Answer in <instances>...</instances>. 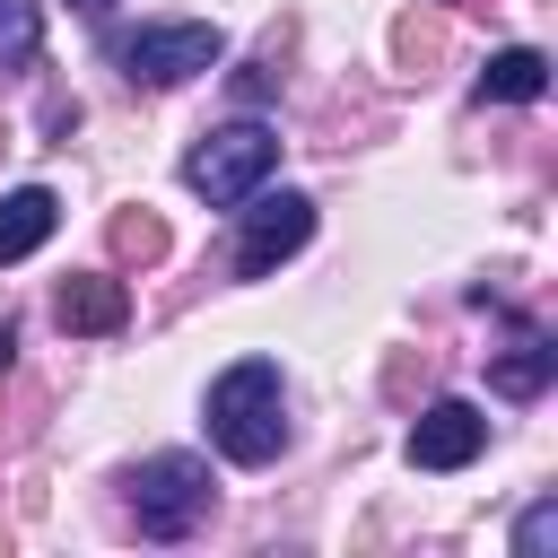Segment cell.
I'll return each mask as SVG.
<instances>
[{"instance_id":"cell-16","label":"cell","mask_w":558,"mask_h":558,"mask_svg":"<svg viewBox=\"0 0 558 558\" xmlns=\"http://www.w3.org/2000/svg\"><path fill=\"white\" fill-rule=\"evenodd\" d=\"M70 9H113V0H70Z\"/></svg>"},{"instance_id":"cell-13","label":"cell","mask_w":558,"mask_h":558,"mask_svg":"<svg viewBox=\"0 0 558 558\" xmlns=\"http://www.w3.org/2000/svg\"><path fill=\"white\" fill-rule=\"evenodd\" d=\"M113 253H140V262H157V253H166V227H157V218H113Z\"/></svg>"},{"instance_id":"cell-12","label":"cell","mask_w":558,"mask_h":558,"mask_svg":"<svg viewBox=\"0 0 558 558\" xmlns=\"http://www.w3.org/2000/svg\"><path fill=\"white\" fill-rule=\"evenodd\" d=\"M35 61V9L26 0H0V70Z\"/></svg>"},{"instance_id":"cell-11","label":"cell","mask_w":558,"mask_h":558,"mask_svg":"<svg viewBox=\"0 0 558 558\" xmlns=\"http://www.w3.org/2000/svg\"><path fill=\"white\" fill-rule=\"evenodd\" d=\"M549 549H558V497H532L514 523V558H549Z\"/></svg>"},{"instance_id":"cell-14","label":"cell","mask_w":558,"mask_h":558,"mask_svg":"<svg viewBox=\"0 0 558 558\" xmlns=\"http://www.w3.org/2000/svg\"><path fill=\"white\" fill-rule=\"evenodd\" d=\"M270 87H279V70H270V52H262V61H253V70H244V78H235V96H244V105H262V96H270Z\"/></svg>"},{"instance_id":"cell-4","label":"cell","mask_w":558,"mask_h":558,"mask_svg":"<svg viewBox=\"0 0 558 558\" xmlns=\"http://www.w3.org/2000/svg\"><path fill=\"white\" fill-rule=\"evenodd\" d=\"M218 26H201V17H166V26H140V35H122L113 44V61H122V78L131 87H183V78H201V70H218Z\"/></svg>"},{"instance_id":"cell-6","label":"cell","mask_w":558,"mask_h":558,"mask_svg":"<svg viewBox=\"0 0 558 558\" xmlns=\"http://www.w3.org/2000/svg\"><path fill=\"white\" fill-rule=\"evenodd\" d=\"M480 445H488L480 401H427L418 427H410V462L418 471H462V462H480Z\"/></svg>"},{"instance_id":"cell-5","label":"cell","mask_w":558,"mask_h":558,"mask_svg":"<svg viewBox=\"0 0 558 558\" xmlns=\"http://www.w3.org/2000/svg\"><path fill=\"white\" fill-rule=\"evenodd\" d=\"M235 279H270L288 253H305L314 235V201L305 192H244L235 201Z\"/></svg>"},{"instance_id":"cell-15","label":"cell","mask_w":558,"mask_h":558,"mask_svg":"<svg viewBox=\"0 0 558 558\" xmlns=\"http://www.w3.org/2000/svg\"><path fill=\"white\" fill-rule=\"evenodd\" d=\"M9 357H17V331H9V323H0V366H9Z\"/></svg>"},{"instance_id":"cell-8","label":"cell","mask_w":558,"mask_h":558,"mask_svg":"<svg viewBox=\"0 0 558 558\" xmlns=\"http://www.w3.org/2000/svg\"><path fill=\"white\" fill-rule=\"evenodd\" d=\"M549 375H558V349H549V331H541V323H514V349H497V357H488V384H497L506 401H532Z\"/></svg>"},{"instance_id":"cell-2","label":"cell","mask_w":558,"mask_h":558,"mask_svg":"<svg viewBox=\"0 0 558 558\" xmlns=\"http://www.w3.org/2000/svg\"><path fill=\"white\" fill-rule=\"evenodd\" d=\"M279 174V131L262 122V113H235V122H218V131H201L192 148H183V183L209 201V209H235L244 192H262Z\"/></svg>"},{"instance_id":"cell-9","label":"cell","mask_w":558,"mask_h":558,"mask_svg":"<svg viewBox=\"0 0 558 558\" xmlns=\"http://www.w3.org/2000/svg\"><path fill=\"white\" fill-rule=\"evenodd\" d=\"M61 227V201H52V183H17V192H0V262H26L44 235Z\"/></svg>"},{"instance_id":"cell-7","label":"cell","mask_w":558,"mask_h":558,"mask_svg":"<svg viewBox=\"0 0 558 558\" xmlns=\"http://www.w3.org/2000/svg\"><path fill=\"white\" fill-rule=\"evenodd\" d=\"M52 314H61V331H122V314H131V288L113 279V270H87V279H61V296H52Z\"/></svg>"},{"instance_id":"cell-1","label":"cell","mask_w":558,"mask_h":558,"mask_svg":"<svg viewBox=\"0 0 558 558\" xmlns=\"http://www.w3.org/2000/svg\"><path fill=\"white\" fill-rule=\"evenodd\" d=\"M209 445L244 471L279 462L288 445V392H279V366L270 357H235L218 384H209Z\"/></svg>"},{"instance_id":"cell-3","label":"cell","mask_w":558,"mask_h":558,"mask_svg":"<svg viewBox=\"0 0 558 558\" xmlns=\"http://www.w3.org/2000/svg\"><path fill=\"white\" fill-rule=\"evenodd\" d=\"M209 462L201 453H148L140 471H131V523L148 532V541H192L201 523H209Z\"/></svg>"},{"instance_id":"cell-10","label":"cell","mask_w":558,"mask_h":558,"mask_svg":"<svg viewBox=\"0 0 558 558\" xmlns=\"http://www.w3.org/2000/svg\"><path fill=\"white\" fill-rule=\"evenodd\" d=\"M541 96H549V61H541L532 44L488 52V70H480V105H541Z\"/></svg>"}]
</instances>
